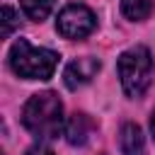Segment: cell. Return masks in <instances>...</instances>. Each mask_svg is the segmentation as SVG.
Returning <instances> with one entry per match:
<instances>
[{
	"mask_svg": "<svg viewBox=\"0 0 155 155\" xmlns=\"http://www.w3.org/2000/svg\"><path fill=\"white\" fill-rule=\"evenodd\" d=\"M94 121L87 116V114H82V111H75V114H70V119L65 121V128H63V133H65V140L70 143V145H87L90 143V138H92V133H94Z\"/></svg>",
	"mask_w": 155,
	"mask_h": 155,
	"instance_id": "6",
	"label": "cell"
},
{
	"mask_svg": "<svg viewBox=\"0 0 155 155\" xmlns=\"http://www.w3.org/2000/svg\"><path fill=\"white\" fill-rule=\"evenodd\" d=\"M153 7H155L153 0H121V12L128 19H133V22L148 19L150 12H153Z\"/></svg>",
	"mask_w": 155,
	"mask_h": 155,
	"instance_id": "8",
	"label": "cell"
},
{
	"mask_svg": "<svg viewBox=\"0 0 155 155\" xmlns=\"http://www.w3.org/2000/svg\"><path fill=\"white\" fill-rule=\"evenodd\" d=\"M27 155H53V150H51L48 145H41V143H39V145H31V148L27 150Z\"/></svg>",
	"mask_w": 155,
	"mask_h": 155,
	"instance_id": "11",
	"label": "cell"
},
{
	"mask_svg": "<svg viewBox=\"0 0 155 155\" xmlns=\"http://www.w3.org/2000/svg\"><path fill=\"white\" fill-rule=\"evenodd\" d=\"M53 2H56V0H19V7H22V12H24L29 19L41 22V19H46L48 12L53 10Z\"/></svg>",
	"mask_w": 155,
	"mask_h": 155,
	"instance_id": "9",
	"label": "cell"
},
{
	"mask_svg": "<svg viewBox=\"0 0 155 155\" xmlns=\"http://www.w3.org/2000/svg\"><path fill=\"white\" fill-rule=\"evenodd\" d=\"M2 24H5V27H2V36L7 39V36L19 27V15H17L15 7H10V5L2 7Z\"/></svg>",
	"mask_w": 155,
	"mask_h": 155,
	"instance_id": "10",
	"label": "cell"
},
{
	"mask_svg": "<svg viewBox=\"0 0 155 155\" xmlns=\"http://www.w3.org/2000/svg\"><path fill=\"white\" fill-rule=\"evenodd\" d=\"M119 145H121L124 155H145V140H143V131L138 128V124H124L121 126Z\"/></svg>",
	"mask_w": 155,
	"mask_h": 155,
	"instance_id": "7",
	"label": "cell"
},
{
	"mask_svg": "<svg viewBox=\"0 0 155 155\" xmlns=\"http://www.w3.org/2000/svg\"><path fill=\"white\" fill-rule=\"evenodd\" d=\"M94 27H97L94 12L85 5H68L61 10L56 19V29L65 39H85L87 34L94 31Z\"/></svg>",
	"mask_w": 155,
	"mask_h": 155,
	"instance_id": "4",
	"label": "cell"
},
{
	"mask_svg": "<svg viewBox=\"0 0 155 155\" xmlns=\"http://www.w3.org/2000/svg\"><path fill=\"white\" fill-rule=\"evenodd\" d=\"M150 131H153V138H155V111H153V116H150Z\"/></svg>",
	"mask_w": 155,
	"mask_h": 155,
	"instance_id": "12",
	"label": "cell"
},
{
	"mask_svg": "<svg viewBox=\"0 0 155 155\" xmlns=\"http://www.w3.org/2000/svg\"><path fill=\"white\" fill-rule=\"evenodd\" d=\"M116 70L126 97H140L153 80V56L145 46H133L119 56Z\"/></svg>",
	"mask_w": 155,
	"mask_h": 155,
	"instance_id": "3",
	"label": "cell"
},
{
	"mask_svg": "<svg viewBox=\"0 0 155 155\" xmlns=\"http://www.w3.org/2000/svg\"><path fill=\"white\" fill-rule=\"evenodd\" d=\"M58 65V53L51 48L31 46L27 39H17L10 48V68L27 80H48Z\"/></svg>",
	"mask_w": 155,
	"mask_h": 155,
	"instance_id": "2",
	"label": "cell"
},
{
	"mask_svg": "<svg viewBox=\"0 0 155 155\" xmlns=\"http://www.w3.org/2000/svg\"><path fill=\"white\" fill-rule=\"evenodd\" d=\"M22 124L39 140L58 138L61 131L65 128L63 126V104H61L58 94L48 92V90L31 94L22 109Z\"/></svg>",
	"mask_w": 155,
	"mask_h": 155,
	"instance_id": "1",
	"label": "cell"
},
{
	"mask_svg": "<svg viewBox=\"0 0 155 155\" xmlns=\"http://www.w3.org/2000/svg\"><path fill=\"white\" fill-rule=\"evenodd\" d=\"M99 58H92V56H82V58H75L65 65L63 70V82L68 90H78L82 85H87L97 73H99Z\"/></svg>",
	"mask_w": 155,
	"mask_h": 155,
	"instance_id": "5",
	"label": "cell"
}]
</instances>
